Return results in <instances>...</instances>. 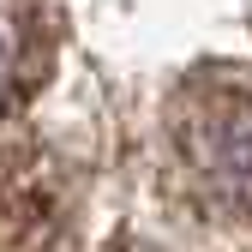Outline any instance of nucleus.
<instances>
[{"mask_svg":"<svg viewBox=\"0 0 252 252\" xmlns=\"http://www.w3.org/2000/svg\"><path fill=\"white\" fill-rule=\"evenodd\" d=\"M174 132H180L192 174L210 192L252 210V84L228 72L198 78L180 102Z\"/></svg>","mask_w":252,"mask_h":252,"instance_id":"obj_1","label":"nucleus"},{"mask_svg":"<svg viewBox=\"0 0 252 252\" xmlns=\"http://www.w3.org/2000/svg\"><path fill=\"white\" fill-rule=\"evenodd\" d=\"M12 60H18V36H12V12L0 6V102L12 96Z\"/></svg>","mask_w":252,"mask_h":252,"instance_id":"obj_2","label":"nucleus"}]
</instances>
